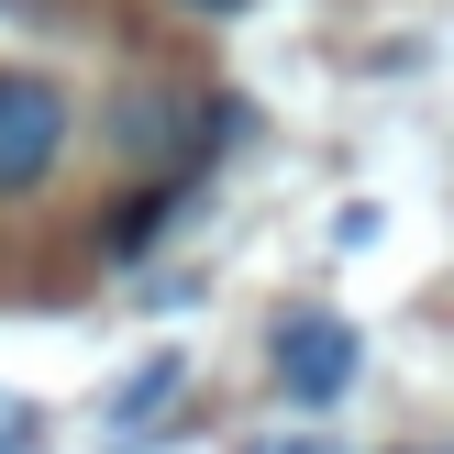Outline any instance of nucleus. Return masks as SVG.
Instances as JSON below:
<instances>
[{
    "label": "nucleus",
    "mask_w": 454,
    "mask_h": 454,
    "mask_svg": "<svg viewBox=\"0 0 454 454\" xmlns=\"http://www.w3.org/2000/svg\"><path fill=\"white\" fill-rule=\"evenodd\" d=\"M266 366H278V399H288V411H310V421H322V411H344V399H355V377H366V344H355V322H344V310H322V300H310V310H278V333H266Z\"/></svg>",
    "instance_id": "obj_1"
},
{
    "label": "nucleus",
    "mask_w": 454,
    "mask_h": 454,
    "mask_svg": "<svg viewBox=\"0 0 454 454\" xmlns=\"http://www.w3.org/2000/svg\"><path fill=\"white\" fill-rule=\"evenodd\" d=\"M67 155V100L56 78H34V67H0V200L44 189Z\"/></svg>",
    "instance_id": "obj_2"
},
{
    "label": "nucleus",
    "mask_w": 454,
    "mask_h": 454,
    "mask_svg": "<svg viewBox=\"0 0 454 454\" xmlns=\"http://www.w3.org/2000/svg\"><path fill=\"white\" fill-rule=\"evenodd\" d=\"M177 388H189V355H177V344H155L145 366H133L122 388H111V411H100V433H111V443H145V433H167V411H177Z\"/></svg>",
    "instance_id": "obj_3"
},
{
    "label": "nucleus",
    "mask_w": 454,
    "mask_h": 454,
    "mask_svg": "<svg viewBox=\"0 0 454 454\" xmlns=\"http://www.w3.org/2000/svg\"><path fill=\"white\" fill-rule=\"evenodd\" d=\"M177 200H189V189H177V177H167V189H133L122 211H111L100 255H111V266H133V255H145V244H155V233H167V222H177Z\"/></svg>",
    "instance_id": "obj_4"
},
{
    "label": "nucleus",
    "mask_w": 454,
    "mask_h": 454,
    "mask_svg": "<svg viewBox=\"0 0 454 454\" xmlns=\"http://www.w3.org/2000/svg\"><path fill=\"white\" fill-rule=\"evenodd\" d=\"M189 122V111L177 100H155V89H133V100H111V145L133 155V167H145V155H167V133Z\"/></svg>",
    "instance_id": "obj_5"
},
{
    "label": "nucleus",
    "mask_w": 454,
    "mask_h": 454,
    "mask_svg": "<svg viewBox=\"0 0 454 454\" xmlns=\"http://www.w3.org/2000/svg\"><path fill=\"white\" fill-rule=\"evenodd\" d=\"M189 12H211V22H222V12H255V0H189Z\"/></svg>",
    "instance_id": "obj_6"
},
{
    "label": "nucleus",
    "mask_w": 454,
    "mask_h": 454,
    "mask_svg": "<svg viewBox=\"0 0 454 454\" xmlns=\"http://www.w3.org/2000/svg\"><path fill=\"white\" fill-rule=\"evenodd\" d=\"M266 454H333V443H266Z\"/></svg>",
    "instance_id": "obj_7"
}]
</instances>
